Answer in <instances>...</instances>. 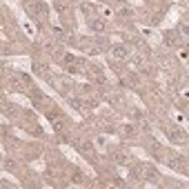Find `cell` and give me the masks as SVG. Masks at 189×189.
<instances>
[{"mask_svg":"<svg viewBox=\"0 0 189 189\" xmlns=\"http://www.w3.org/2000/svg\"><path fill=\"white\" fill-rule=\"evenodd\" d=\"M171 167H174V169H180V167H182V160H178V158L171 160Z\"/></svg>","mask_w":189,"mask_h":189,"instance_id":"cell-10","label":"cell"},{"mask_svg":"<svg viewBox=\"0 0 189 189\" xmlns=\"http://www.w3.org/2000/svg\"><path fill=\"white\" fill-rule=\"evenodd\" d=\"M143 174H145V180H154V182L158 180V171H156L154 167H145V171H143Z\"/></svg>","mask_w":189,"mask_h":189,"instance_id":"cell-4","label":"cell"},{"mask_svg":"<svg viewBox=\"0 0 189 189\" xmlns=\"http://www.w3.org/2000/svg\"><path fill=\"white\" fill-rule=\"evenodd\" d=\"M62 56H65V62H67V65H71V62H78V58H76V56H71V54H62Z\"/></svg>","mask_w":189,"mask_h":189,"instance_id":"cell-8","label":"cell"},{"mask_svg":"<svg viewBox=\"0 0 189 189\" xmlns=\"http://www.w3.org/2000/svg\"><path fill=\"white\" fill-rule=\"evenodd\" d=\"M89 29L96 31V34H102V31L107 29V22L100 20V18H93V20H89Z\"/></svg>","mask_w":189,"mask_h":189,"instance_id":"cell-1","label":"cell"},{"mask_svg":"<svg viewBox=\"0 0 189 189\" xmlns=\"http://www.w3.org/2000/svg\"><path fill=\"white\" fill-rule=\"evenodd\" d=\"M29 9H31V11H34V13H38V16H42V18H45V16H47V7H45V5H42V3H38V5H31V7H29Z\"/></svg>","mask_w":189,"mask_h":189,"instance_id":"cell-5","label":"cell"},{"mask_svg":"<svg viewBox=\"0 0 189 189\" xmlns=\"http://www.w3.org/2000/svg\"><path fill=\"white\" fill-rule=\"evenodd\" d=\"M25 29H27V34H34V27L29 25V22H25Z\"/></svg>","mask_w":189,"mask_h":189,"instance_id":"cell-12","label":"cell"},{"mask_svg":"<svg viewBox=\"0 0 189 189\" xmlns=\"http://www.w3.org/2000/svg\"><path fill=\"white\" fill-rule=\"evenodd\" d=\"M113 160H116V165H123V167H127V162H129V158H127L125 151H116L113 154Z\"/></svg>","mask_w":189,"mask_h":189,"instance_id":"cell-3","label":"cell"},{"mask_svg":"<svg viewBox=\"0 0 189 189\" xmlns=\"http://www.w3.org/2000/svg\"><path fill=\"white\" fill-rule=\"evenodd\" d=\"M169 138L174 140V143H180V140H182L185 136H182V131H178V129H174V131H169Z\"/></svg>","mask_w":189,"mask_h":189,"instance_id":"cell-6","label":"cell"},{"mask_svg":"<svg viewBox=\"0 0 189 189\" xmlns=\"http://www.w3.org/2000/svg\"><path fill=\"white\" fill-rule=\"evenodd\" d=\"M69 105H71L74 109H82V100L80 98H69Z\"/></svg>","mask_w":189,"mask_h":189,"instance_id":"cell-7","label":"cell"},{"mask_svg":"<svg viewBox=\"0 0 189 189\" xmlns=\"http://www.w3.org/2000/svg\"><path fill=\"white\" fill-rule=\"evenodd\" d=\"M67 74H78V69H76V67H71V65H69V67H67Z\"/></svg>","mask_w":189,"mask_h":189,"instance_id":"cell-11","label":"cell"},{"mask_svg":"<svg viewBox=\"0 0 189 189\" xmlns=\"http://www.w3.org/2000/svg\"><path fill=\"white\" fill-rule=\"evenodd\" d=\"M18 76H20V80L25 82V85H29V82H31V76H29V74H18Z\"/></svg>","mask_w":189,"mask_h":189,"instance_id":"cell-9","label":"cell"},{"mask_svg":"<svg viewBox=\"0 0 189 189\" xmlns=\"http://www.w3.org/2000/svg\"><path fill=\"white\" fill-rule=\"evenodd\" d=\"M111 56H116L118 60H125V58L129 56V54H127V47H125V45H113V47H111Z\"/></svg>","mask_w":189,"mask_h":189,"instance_id":"cell-2","label":"cell"}]
</instances>
